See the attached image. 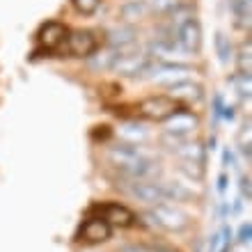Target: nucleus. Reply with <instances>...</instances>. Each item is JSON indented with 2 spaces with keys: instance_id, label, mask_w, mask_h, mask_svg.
Returning a JSON list of instances; mask_svg holds the SVG:
<instances>
[{
  "instance_id": "a878e982",
  "label": "nucleus",
  "mask_w": 252,
  "mask_h": 252,
  "mask_svg": "<svg viewBox=\"0 0 252 252\" xmlns=\"http://www.w3.org/2000/svg\"><path fill=\"white\" fill-rule=\"evenodd\" d=\"M241 192H243V197L246 199H250V179H248V177L241 179Z\"/></svg>"
},
{
  "instance_id": "423d86ee",
  "label": "nucleus",
  "mask_w": 252,
  "mask_h": 252,
  "mask_svg": "<svg viewBox=\"0 0 252 252\" xmlns=\"http://www.w3.org/2000/svg\"><path fill=\"white\" fill-rule=\"evenodd\" d=\"M179 110V103L170 99L167 94H158V96H149L138 106L140 117H145L149 122H165L170 115Z\"/></svg>"
},
{
  "instance_id": "c85d7f7f",
  "label": "nucleus",
  "mask_w": 252,
  "mask_h": 252,
  "mask_svg": "<svg viewBox=\"0 0 252 252\" xmlns=\"http://www.w3.org/2000/svg\"><path fill=\"white\" fill-rule=\"evenodd\" d=\"M156 252H167V250H156Z\"/></svg>"
},
{
  "instance_id": "5701e85b",
  "label": "nucleus",
  "mask_w": 252,
  "mask_h": 252,
  "mask_svg": "<svg viewBox=\"0 0 252 252\" xmlns=\"http://www.w3.org/2000/svg\"><path fill=\"white\" fill-rule=\"evenodd\" d=\"M71 2L83 16H92V14L101 7V0H71Z\"/></svg>"
},
{
  "instance_id": "aec40b11",
  "label": "nucleus",
  "mask_w": 252,
  "mask_h": 252,
  "mask_svg": "<svg viewBox=\"0 0 252 252\" xmlns=\"http://www.w3.org/2000/svg\"><path fill=\"white\" fill-rule=\"evenodd\" d=\"M179 5H181L179 0H147L149 12L156 14V16H167V14H172Z\"/></svg>"
},
{
  "instance_id": "412c9836",
  "label": "nucleus",
  "mask_w": 252,
  "mask_h": 252,
  "mask_svg": "<svg viewBox=\"0 0 252 252\" xmlns=\"http://www.w3.org/2000/svg\"><path fill=\"white\" fill-rule=\"evenodd\" d=\"M216 51H218V60L222 64H227L232 60V44H229V39L222 32H216Z\"/></svg>"
},
{
  "instance_id": "39448f33",
  "label": "nucleus",
  "mask_w": 252,
  "mask_h": 252,
  "mask_svg": "<svg viewBox=\"0 0 252 252\" xmlns=\"http://www.w3.org/2000/svg\"><path fill=\"white\" fill-rule=\"evenodd\" d=\"M124 190L135 197L142 204L156 206L165 202V195H163V186H160L158 179H126Z\"/></svg>"
},
{
  "instance_id": "cd10ccee",
  "label": "nucleus",
  "mask_w": 252,
  "mask_h": 252,
  "mask_svg": "<svg viewBox=\"0 0 252 252\" xmlns=\"http://www.w3.org/2000/svg\"><path fill=\"white\" fill-rule=\"evenodd\" d=\"M120 252H152V250H147V248H142V246H126L124 250H120Z\"/></svg>"
},
{
  "instance_id": "f257e3e1",
  "label": "nucleus",
  "mask_w": 252,
  "mask_h": 252,
  "mask_svg": "<svg viewBox=\"0 0 252 252\" xmlns=\"http://www.w3.org/2000/svg\"><path fill=\"white\" fill-rule=\"evenodd\" d=\"M106 158L124 179H156L160 174L158 160L149 158L140 149V145H128V142L110 145Z\"/></svg>"
},
{
  "instance_id": "0eeeda50",
  "label": "nucleus",
  "mask_w": 252,
  "mask_h": 252,
  "mask_svg": "<svg viewBox=\"0 0 252 252\" xmlns=\"http://www.w3.org/2000/svg\"><path fill=\"white\" fill-rule=\"evenodd\" d=\"M197 126H199V117L195 113L177 110L165 120V133L179 140H190V135L197 131Z\"/></svg>"
},
{
  "instance_id": "393cba45",
  "label": "nucleus",
  "mask_w": 252,
  "mask_h": 252,
  "mask_svg": "<svg viewBox=\"0 0 252 252\" xmlns=\"http://www.w3.org/2000/svg\"><path fill=\"white\" fill-rule=\"evenodd\" d=\"M250 236H252V227H250V222H243V225L239 227V241L241 243H250Z\"/></svg>"
},
{
  "instance_id": "20e7f679",
  "label": "nucleus",
  "mask_w": 252,
  "mask_h": 252,
  "mask_svg": "<svg viewBox=\"0 0 252 252\" xmlns=\"http://www.w3.org/2000/svg\"><path fill=\"white\" fill-rule=\"evenodd\" d=\"M190 69L186 64H179V62H149L147 69L142 71L140 78H149V80H156V83H163V85H174L179 80H186Z\"/></svg>"
},
{
  "instance_id": "bb28decb",
  "label": "nucleus",
  "mask_w": 252,
  "mask_h": 252,
  "mask_svg": "<svg viewBox=\"0 0 252 252\" xmlns=\"http://www.w3.org/2000/svg\"><path fill=\"white\" fill-rule=\"evenodd\" d=\"M227 186H229V179H227V174L222 172V174L218 177V190H220V192H225V190H227Z\"/></svg>"
},
{
  "instance_id": "6ab92c4d",
  "label": "nucleus",
  "mask_w": 252,
  "mask_h": 252,
  "mask_svg": "<svg viewBox=\"0 0 252 252\" xmlns=\"http://www.w3.org/2000/svg\"><path fill=\"white\" fill-rule=\"evenodd\" d=\"M160 186H163V195H165L167 204H172V202H188V199H192V192L188 190L184 184H179V181H165V184H160Z\"/></svg>"
},
{
  "instance_id": "9d476101",
  "label": "nucleus",
  "mask_w": 252,
  "mask_h": 252,
  "mask_svg": "<svg viewBox=\"0 0 252 252\" xmlns=\"http://www.w3.org/2000/svg\"><path fill=\"white\" fill-rule=\"evenodd\" d=\"M113 234V227L108 225L106 220L101 218H87L83 225H80L76 239L83 241V243H90V246H96V243H103V241L110 239Z\"/></svg>"
},
{
  "instance_id": "ddd939ff",
  "label": "nucleus",
  "mask_w": 252,
  "mask_h": 252,
  "mask_svg": "<svg viewBox=\"0 0 252 252\" xmlns=\"http://www.w3.org/2000/svg\"><path fill=\"white\" fill-rule=\"evenodd\" d=\"M202 85H197V83H192V80H179V83H174V85H170V90H167V96L170 99H174L177 103L179 101H186V103H197L199 99H202Z\"/></svg>"
},
{
  "instance_id": "2eb2a0df",
  "label": "nucleus",
  "mask_w": 252,
  "mask_h": 252,
  "mask_svg": "<svg viewBox=\"0 0 252 252\" xmlns=\"http://www.w3.org/2000/svg\"><path fill=\"white\" fill-rule=\"evenodd\" d=\"M174 154L181 158V163H195V165L204 167L206 152H204V145H202V142H197V140H186L181 147H177V149H174Z\"/></svg>"
},
{
  "instance_id": "6e6552de",
  "label": "nucleus",
  "mask_w": 252,
  "mask_h": 252,
  "mask_svg": "<svg viewBox=\"0 0 252 252\" xmlns=\"http://www.w3.org/2000/svg\"><path fill=\"white\" fill-rule=\"evenodd\" d=\"M92 211L96 213V218L106 220L110 227H131L135 222V216H133L131 209H126L124 204H115V202H110V204H96Z\"/></svg>"
},
{
  "instance_id": "7ed1b4c3",
  "label": "nucleus",
  "mask_w": 252,
  "mask_h": 252,
  "mask_svg": "<svg viewBox=\"0 0 252 252\" xmlns=\"http://www.w3.org/2000/svg\"><path fill=\"white\" fill-rule=\"evenodd\" d=\"M149 62L152 60H149L147 51H142V48H138V46H131V48H124V51H117V58H115L110 71L120 73V76L140 78Z\"/></svg>"
},
{
  "instance_id": "4468645a",
  "label": "nucleus",
  "mask_w": 252,
  "mask_h": 252,
  "mask_svg": "<svg viewBox=\"0 0 252 252\" xmlns=\"http://www.w3.org/2000/svg\"><path fill=\"white\" fill-rule=\"evenodd\" d=\"M108 41H110V48L115 51H124V48H131L135 46V41H138V30L128 23L124 26H115L110 32H108Z\"/></svg>"
},
{
  "instance_id": "1a4fd4ad",
  "label": "nucleus",
  "mask_w": 252,
  "mask_h": 252,
  "mask_svg": "<svg viewBox=\"0 0 252 252\" xmlns=\"http://www.w3.org/2000/svg\"><path fill=\"white\" fill-rule=\"evenodd\" d=\"M177 44L186 55H197L199 46H202V28H199L197 19H188L184 26L177 28Z\"/></svg>"
},
{
  "instance_id": "f8f14e48",
  "label": "nucleus",
  "mask_w": 252,
  "mask_h": 252,
  "mask_svg": "<svg viewBox=\"0 0 252 252\" xmlns=\"http://www.w3.org/2000/svg\"><path fill=\"white\" fill-rule=\"evenodd\" d=\"M66 37H69V30H66V26L60 23V21H46L39 30V44L44 48H48V51L60 48L66 41Z\"/></svg>"
},
{
  "instance_id": "9b49d317",
  "label": "nucleus",
  "mask_w": 252,
  "mask_h": 252,
  "mask_svg": "<svg viewBox=\"0 0 252 252\" xmlns=\"http://www.w3.org/2000/svg\"><path fill=\"white\" fill-rule=\"evenodd\" d=\"M66 51L76 58H90V55L96 51V37L90 30H76V32H69L66 37Z\"/></svg>"
},
{
  "instance_id": "4be33fe9",
  "label": "nucleus",
  "mask_w": 252,
  "mask_h": 252,
  "mask_svg": "<svg viewBox=\"0 0 252 252\" xmlns=\"http://www.w3.org/2000/svg\"><path fill=\"white\" fill-rule=\"evenodd\" d=\"M250 5L252 0H232V9L236 14V19L243 21V23H250Z\"/></svg>"
},
{
  "instance_id": "f03ea898",
  "label": "nucleus",
  "mask_w": 252,
  "mask_h": 252,
  "mask_svg": "<svg viewBox=\"0 0 252 252\" xmlns=\"http://www.w3.org/2000/svg\"><path fill=\"white\" fill-rule=\"evenodd\" d=\"M145 218L149 225L158 227L163 232H184L190 222V216L184 209H179L177 204H167V202L152 206L145 213Z\"/></svg>"
},
{
  "instance_id": "f3484780",
  "label": "nucleus",
  "mask_w": 252,
  "mask_h": 252,
  "mask_svg": "<svg viewBox=\"0 0 252 252\" xmlns=\"http://www.w3.org/2000/svg\"><path fill=\"white\" fill-rule=\"evenodd\" d=\"M117 58V51L115 48H103V51H96L87 58V66L92 71H110L113 69V62Z\"/></svg>"
},
{
  "instance_id": "b1692460",
  "label": "nucleus",
  "mask_w": 252,
  "mask_h": 252,
  "mask_svg": "<svg viewBox=\"0 0 252 252\" xmlns=\"http://www.w3.org/2000/svg\"><path fill=\"white\" fill-rule=\"evenodd\" d=\"M220 236H222V248H220V252H229V246H232V229L225 225L222 232H220Z\"/></svg>"
},
{
  "instance_id": "a211bd4d",
  "label": "nucleus",
  "mask_w": 252,
  "mask_h": 252,
  "mask_svg": "<svg viewBox=\"0 0 252 252\" xmlns=\"http://www.w3.org/2000/svg\"><path fill=\"white\" fill-rule=\"evenodd\" d=\"M147 14H149L147 0H126L124 5H122V16H124V21L128 26L135 23V21L147 19Z\"/></svg>"
},
{
  "instance_id": "dca6fc26",
  "label": "nucleus",
  "mask_w": 252,
  "mask_h": 252,
  "mask_svg": "<svg viewBox=\"0 0 252 252\" xmlns=\"http://www.w3.org/2000/svg\"><path fill=\"white\" fill-rule=\"evenodd\" d=\"M120 135L124 142H128V145H142V142L149 140L147 126H142L140 122H126V124H122Z\"/></svg>"
}]
</instances>
